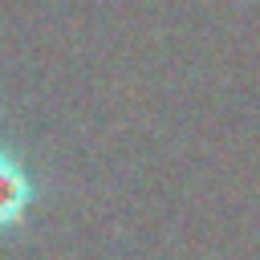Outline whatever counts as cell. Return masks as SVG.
Masks as SVG:
<instances>
[{"label": "cell", "mask_w": 260, "mask_h": 260, "mask_svg": "<svg viewBox=\"0 0 260 260\" xmlns=\"http://www.w3.org/2000/svg\"><path fill=\"white\" fill-rule=\"evenodd\" d=\"M28 203H32L28 171H24L8 150H0V236H4V232H12V228L24 219Z\"/></svg>", "instance_id": "1"}]
</instances>
